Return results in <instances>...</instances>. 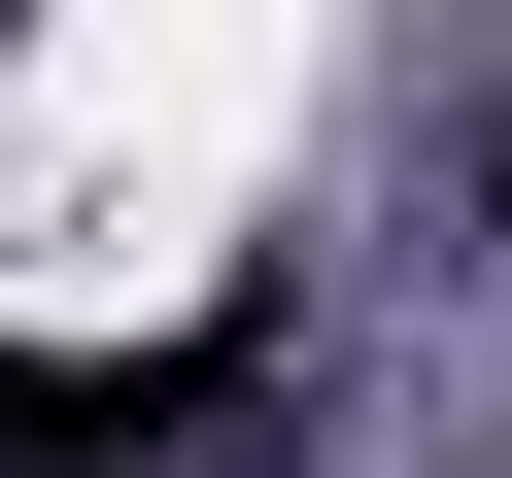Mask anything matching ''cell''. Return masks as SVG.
<instances>
[{"label":"cell","instance_id":"6da1fadb","mask_svg":"<svg viewBox=\"0 0 512 478\" xmlns=\"http://www.w3.org/2000/svg\"><path fill=\"white\" fill-rule=\"evenodd\" d=\"M171 410H205L171 342H0V478H137Z\"/></svg>","mask_w":512,"mask_h":478}]
</instances>
